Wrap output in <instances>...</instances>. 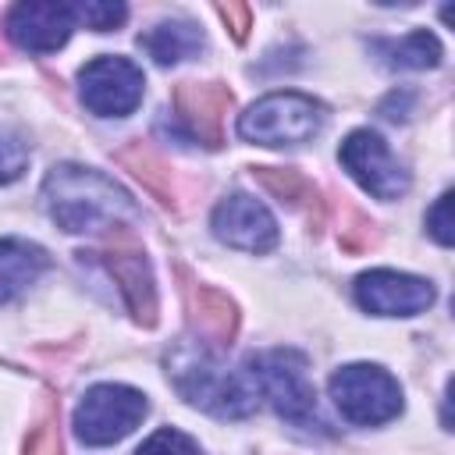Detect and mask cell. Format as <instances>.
Returning <instances> with one entry per match:
<instances>
[{
	"instance_id": "obj_1",
	"label": "cell",
	"mask_w": 455,
	"mask_h": 455,
	"mask_svg": "<svg viewBox=\"0 0 455 455\" xmlns=\"http://www.w3.org/2000/svg\"><path fill=\"white\" fill-rule=\"evenodd\" d=\"M43 203L50 217L71 235H92L139 220L132 196L114 178L82 164H57L43 181Z\"/></svg>"
},
{
	"instance_id": "obj_2",
	"label": "cell",
	"mask_w": 455,
	"mask_h": 455,
	"mask_svg": "<svg viewBox=\"0 0 455 455\" xmlns=\"http://www.w3.org/2000/svg\"><path fill=\"white\" fill-rule=\"evenodd\" d=\"M167 377L174 380L178 395L220 419H242L256 409V391L242 377L228 373L213 348L203 341H181L167 352Z\"/></svg>"
},
{
	"instance_id": "obj_3",
	"label": "cell",
	"mask_w": 455,
	"mask_h": 455,
	"mask_svg": "<svg viewBox=\"0 0 455 455\" xmlns=\"http://www.w3.org/2000/svg\"><path fill=\"white\" fill-rule=\"evenodd\" d=\"M323 103L302 92H270L238 117V135L256 146H299L320 135Z\"/></svg>"
},
{
	"instance_id": "obj_4",
	"label": "cell",
	"mask_w": 455,
	"mask_h": 455,
	"mask_svg": "<svg viewBox=\"0 0 455 455\" xmlns=\"http://www.w3.org/2000/svg\"><path fill=\"white\" fill-rule=\"evenodd\" d=\"M245 366H249L252 391L263 395L277 409V416H284L295 427L316 423V395H313V384L306 377L302 355L274 348V352L252 355Z\"/></svg>"
},
{
	"instance_id": "obj_5",
	"label": "cell",
	"mask_w": 455,
	"mask_h": 455,
	"mask_svg": "<svg viewBox=\"0 0 455 455\" xmlns=\"http://www.w3.org/2000/svg\"><path fill=\"white\" fill-rule=\"evenodd\" d=\"M331 398L338 412L359 427L387 423L402 412V387L398 380L370 363H348L331 373Z\"/></svg>"
},
{
	"instance_id": "obj_6",
	"label": "cell",
	"mask_w": 455,
	"mask_h": 455,
	"mask_svg": "<svg viewBox=\"0 0 455 455\" xmlns=\"http://www.w3.org/2000/svg\"><path fill=\"white\" fill-rule=\"evenodd\" d=\"M146 395L124 384H96L82 395L71 423L85 444H114L132 434L146 416Z\"/></svg>"
},
{
	"instance_id": "obj_7",
	"label": "cell",
	"mask_w": 455,
	"mask_h": 455,
	"mask_svg": "<svg viewBox=\"0 0 455 455\" xmlns=\"http://www.w3.org/2000/svg\"><path fill=\"white\" fill-rule=\"evenodd\" d=\"M82 103L100 117H128L142 100V71L128 57H96L82 68Z\"/></svg>"
},
{
	"instance_id": "obj_8",
	"label": "cell",
	"mask_w": 455,
	"mask_h": 455,
	"mask_svg": "<svg viewBox=\"0 0 455 455\" xmlns=\"http://www.w3.org/2000/svg\"><path fill=\"white\" fill-rule=\"evenodd\" d=\"M341 164L345 171L377 199H398L409 192V171L395 160V153L387 149V142L370 132L359 128L341 142Z\"/></svg>"
},
{
	"instance_id": "obj_9",
	"label": "cell",
	"mask_w": 455,
	"mask_h": 455,
	"mask_svg": "<svg viewBox=\"0 0 455 455\" xmlns=\"http://www.w3.org/2000/svg\"><path fill=\"white\" fill-rule=\"evenodd\" d=\"M75 7L71 4H57V0H25L14 4L4 14V32L11 36L14 46L28 50V53H53L68 43L71 28H75Z\"/></svg>"
},
{
	"instance_id": "obj_10",
	"label": "cell",
	"mask_w": 455,
	"mask_h": 455,
	"mask_svg": "<svg viewBox=\"0 0 455 455\" xmlns=\"http://www.w3.org/2000/svg\"><path fill=\"white\" fill-rule=\"evenodd\" d=\"M100 259H103L107 274L114 277L128 313L139 323L153 327L156 323V281H153L146 252L135 242H128V238H114V242H107L100 249Z\"/></svg>"
},
{
	"instance_id": "obj_11",
	"label": "cell",
	"mask_w": 455,
	"mask_h": 455,
	"mask_svg": "<svg viewBox=\"0 0 455 455\" xmlns=\"http://www.w3.org/2000/svg\"><path fill=\"white\" fill-rule=\"evenodd\" d=\"M355 302L373 316H416L434 302V284L402 270H370L355 277Z\"/></svg>"
},
{
	"instance_id": "obj_12",
	"label": "cell",
	"mask_w": 455,
	"mask_h": 455,
	"mask_svg": "<svg viewBox=\"0 0 455 455\" xmlns=\"http://www.w3.org/2000/svg\"><path fill=\"white\" fill-rule=\"evenodd\" d=\"M210 224L224 245L242 249V252H270L277 245V220L270 217V210L259 199H252L245 192L220 199Z\"/></svg>"
},
{
	"instance_id": "obj_13",
	"label": "cell",
	"mask_w": 455,
	"mask_h": 455,
	"mask_svg": "<svg viewBox=\"0 0 455 455\" xmlns=\"http://www.w3.org/2000/svg\"><path fill=\"white\" fill-rule=\"evenodd\" d=\"M231 110V92L220 82H181L174 89V117L203 146L224 142V114Z\"/></svg>"
},
{
	"instance_id": "obj_14",
	"label": "cell",
	"mask_w": 455,
	"mask_h": 455,
	"mask_svg": "<svg viewBox=\"0 0 455 455\" xmlns=\"http://www.w3.org/2000/svg\"><path fill=\"white\" fill-rule=\"evenodd\" d=\"M188 309H192V331H196V338L206 348L231 345V338L238 331V309H235V302L224 291L206 288V284H196Z\"/></svg>"
},
{
	"instance_id": "obj_15",
	"label": "cell",
	"mask_w": 455,
	"mask_h": 455,
	"mask_svg": "<svg viewBox=\"0 0 455 455\" xmlns=\"http://www.w3.org/2000/svg\"><path fill=\"white\" fill-rule=\"evenodd\" d=\"M46 270V252L25 238H0V306L21 295Z\"/></svg>"
},
{
	"instance_id": "obj_16",
	"label": "cell",
	"mask_w": 455,
	"mask_h": 455,
	"mask_svg": "<svg viewBox=\"0 0 455 455\" xmlns=\"http://www.w3.org/2000/svg\"><path fill=\"white\" fill-rule=\"evenodd\" d=\"M139 46L156 60V64H178L192 53L203 50V32L192 21H160L146 36H139Z\"/></svg>"
},
{
	"instance_id": "obj_17",
	"label": "cell",
	"mask_w": 455,
	"mask_h": 455,
	"mask_svg": "<svg viewBox=\"0 0 455 455\" xmlns=\"http://www.w3.org/2000/svg\"><path fill=\"white\" fill-rule=\"evenodd\" d=\"M377 50L384 53V64H391V68L423 71V68H437L441 64V43L427 28H416V32H409L402 39H391V43H377Z\"/></svg>"
},
{
	"instance_id": "obj_18",
	"label": "cell",
	"mask_w": 455,
	"mask_h": 455,
	"mask_svg": "<svg viewBox=\"0 0 455 455\" xmlns=\"http://www.w3.org/2000/svg\"><path fill=\"white\" fill-rule=\"evenodd\" d=\"M117 160H121L135 178H142V181L149 185V192H156L164 203H174V178H171V167H167L164 156H156L149 146L135 142V146L121 149Z\"/></svg>"
},
{
	"instance_id": "obj_19",
	"label": "cell",
	"mask_w": 455,
	"mask_h": 455,
	"mask_svg": "<svg viewBox=\"0 0 455 455\" xmlns=\"http://www.w3.org/2000/svg\"><path fill=\"white\" fill-rule=\"evenodd\" d=\"M256 178H259L281 203H291V206H299L302 196H316V192L309 188V181H306L299 171H291V167H256Z\"/></svg>"
},
{
	"instance_id": "obj_20",
	"label": "cell",
	"mask_w": 455,
	"mask_h": 455,
	"mask_svg": "<svg viewBox=\"0 0 455 455\" xmlns=\"http://www.w3.org/2000/svg\"><path fill=\"white\" fill-rule=\"evenodd\" d=\"M25 455H64V441H60V412L53 405L43 409V416L36 419V427L25 437Z\"/></svg>"
},
{
	"instance_id": "obj_21",
	"label": "cell",
	"mask_w": 455,
	"mask_h": 455,
	"mask_svg": "<svg viewBox=\"0 0 455 455\" xmlns=\"http://www.w3.org/2000/svg\"><path fill=\"white\" fill-rule=\"evenodd\" d=\"M135 455H199V444L188 434H181L174 427H164V430L149 434Z\"/></svg>"
},
{
	"instance_id": "obj_22",
	"label": "cell",
	"mask_w": 455,
	"mask_h": 455,
	"mask_svg": "<svg viewBox=\"0 0 455 455\" xmlns=\"http://www.w3.org/2000/svg\"><path fill=\"white\" fill-rule=\"evenodd\" d=\"M75 18H82L89 28L96 32H110L117 28L124 18H128V7L124 4H100V0H89V4H78L75 7Z\"/></svg>"
},
{
	"instance_id": "obj_23",
	"label": "cell",
	"mask_w": 455,
	"mask_h": 455,
	"mask_svg": "<svg viewBox=\"0 0 455 455\" xmlns=\"http://www.w3.org/2000/svg\"><path fill=\"white\" fill-rule=\"evenodd\" d=\"M25 164H28V149H25V142H18V135H11V132L0 128V185L21 178Z\"/></svg>"
},
{
	"instance_id": "obj_24",
	"label": "cell",
	"mask_w": 455,
	"mask_h": 455,
	"mask_svg": "<svg viewBox=\"0 0 455 455\" xmlns=\"http://www.w3.org/2000/svg\"><path fill=\"white\" fill-rule=\"evenodd\" d=\"M427 231L441 242L451 245L455 242V220H451V192H444L430 210H427Z\"/></svg>"
},
{
	"instance_id": "obj_25",
	"label": "cell",
	"mask_w": 455,
	"mask_h": 455,
	"mask_svg": "<svg viewBox=\"0 0 455 455\" xmlns=\"http://www.w3.org/2000/svg\"><path fill=\"white\" fill-rule=\"evenodd\" d=\"M217 14L224 21H235V39H245V28H249V7L245 4H220Z\"/></svg>"
}]
</instances>
